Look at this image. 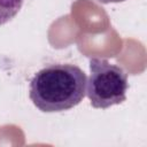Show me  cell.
I'll list each match as a JSON object with an SVG mask.
<instances>
[{"instance_id": "obj_1", "label": "cell", "mask_w": 147, "mask_h": 147, "mask_svg": "<svg viewBox=\"0 0 147 147\" xmlns=\"http://www.w3.org/2000/svg\"><path fill=\"white\" fill-rule=\"evenodd\" d=\"M86 75L75 64L54 63L36 72L29 85L32 103L44 113H60L79 105L86 95Z\"/></svg>"}, {"instance_id": "obj_2", "label": "cell", "mask_w": 147, "mask_h": 147, "mask_svg": "<svg viewBox=\"0 0 147 147\" xmlns=\"http://www.w3.org/2000/svg\"><path fill=\"white\" fill-rule=\"evenodd\" d=\"M129 88L126 71L106 59L90 60V77L86 80V95L93 108L107 109L126 99Z\"/></svg>"}, {"instance_id": "obj_3", "label": "cell", "mask_w": 147, "mask_h": 147, "mask_svg": "<svg viewBox=\"0 0 147 147\" xmlns=\"http://www.w3.org/2000/svg\"><path fill=\"white\" fill-rule=\"evenodd\" d=\"M24 0H0V25L11 21L21 10Z\"/></svg>"}, {"instance_id": "obj_4", "label": "cell", "mask_w": 147, "mask_h": 147, "mask_svg": "<svg viewBox=\"0 0 147 147\" xmlns=\"http://www.w3.org/2000/svg\"><path fill=\"white\" fill-rule=\"evenodd\" d=\"M101 3H117V2H123L125 0H99Z\"/></svg>"}]
</instances>
